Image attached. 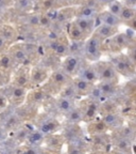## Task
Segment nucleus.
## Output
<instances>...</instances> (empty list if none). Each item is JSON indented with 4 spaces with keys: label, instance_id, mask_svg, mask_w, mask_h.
<instances>
[{
    "label": "nucleus",
    "instance_id": "obj_1",
    "mask_svg": "<svg viewBox=\"0 0 136 154\" xmlns=\"http://www.w3.org/2000/svg\"><path fill=\"white\" fill-rule=\"evenodd\" d=\"M103 44V40L95 33L89 35L83 46L84 57L89 61H98L102 55Z\"/></svg>",
    "mask_w": 136,
    "mask_h": 154
},
{
    "label": "nucleus",
    "instance_id": "obj_2",
    "mask_svg": "<svg viewBox=\"0 0 136 154\" xmlns=\"http://www.w3.org/2000/svg\"><path fill=\"white\" fill-rule=\"evenodd\" d=\"M95 70L98 75L99 82H112V84H117L119 82V75L115 71L114 66L110 61H98L94 64Z\"/></svg>",
    "mask_w": 136,
    "mask_h": 154
},
{
    "label": "nucleus",
    "instance_id": "obj_3",
    "mask_svg": "<svg viewBox=\"0 0 136 154\" xmlns=\"http://www.w3.org/2000/svg\"><path fill=\"white\" fill-rule=\"evenodd\" d=\"M118 75L124 77H133L135 74V63L129 59L127 55L115 56L110 61Z\"/></svg>",
    "mask_w": 136,
    "mask_h": 154
},
{
    "label": "nucleus",
    "instance_id": "obj_4",
    "mask_svg": "<svg viewBox=\"0 0 136 154\" xmlns=\"http://www.w3.org/2000/svg\"><path fill=\"white\" fill-rule=\"evenodd\" d=\"M47 86L43 88L45 92H51V93H59L63 90V88L69 84V76L64 73L62 70H55L54 72L51 74L50 77H48Z\"/></svg>",
    "mask_w": 136,
    "mask_h": 154
},
{
    "label": "nucleus",
    "instance_id": "obj_5",
    "mask_svg": "<svg viewBox=\"0 0 136 154\" xmlns=\"http://www.w3.org/2000/svg\"><path fill=\"white\" fill-rule=\"evenodd\" d=\"M79 108L83 113L84 122H91V121L97 119V116L99 115V103L89 97L81 102Z\"/></svg>",
    "mask_w": 136,
    "mask_h": 154
},
{
    "label": "nucleus",
    "instance_id": "obj_6",
    "mask_svg": "<svg viewBox=\"0 0 136 154\" xmlns=\"http://www.w3.org/2000/svg\"><path fill=\"white\" fill-rule=\"evenodd\" d=\"M134 42L130 41L128 36L126 35V33H121L118 32L114 36H112L111 38H109V43L103 44V46H108V48L110 51L117 53L120 51L123 48H128L131 44H133Z\"/></svg>",
    "mask_w": 136,
    "mask_h": 154
},
{
    "label": "nucleus",
    "instance_id": "obj_7",
    "mask_svg": "<svg viewBox=\"0 0 136 154\" xmlns=\"http://www.w3.org/2000/svg\"><path fill=\"white\" fill-rule=\"evenodd\" d=\"M43 143L45 144V148L51 150V151H55V152H61L63 146L66 143V140L63 137L62 134H49L46 135L44 137Z\"/></svg>",
    "mask_w": 136,
    "mask_h": 154
},
{
    "label": "nucleus",
    "instance_id": "obj_8",
    "mask_svg": "<svg viewBox=\"0 0 136 154\" xmlns=\"http://www.w3.org/2000/svg\"><path fill=\"white\" fill-rule=\"evenodd\" d=\"M81 66V60L78 55H68L65 57L62 63V71L68 76L77 74Z\"/></svg>",
    "mask_w": 136,
    "mask_h": 154
},
{
    "label": "nucleus",
    "instance_id": "obj_9",
    "mask_svg": "<svg viewBox=\"0 0 136 154\" xmlns=\"http://www.w3.org/2000/svg\"><path fill=\"white\" fill-rule=\"evenodd\" d=\"M110 146H112L111 137H109L108 134L91 136V147L94 151H102L108 153L111 150Z\"/></svg>",
    "mask_w": 136,
    "mask_h": 154
},
{
    "label": "nucleus",
    "instance_id": "obj_10",
    "mask_svg": "<svg viewBox=\"0 0 136 154\" xmlns=\"http://www.w3.org/2000/svg\"><path fill=\"white\" fill-rule=\"evenodd\" d=\"M49 77L48 70L45 66H33L30 71V82L31 86L39 87L42 84L46 82Z\"/></svg>",
    "mask_w": 136,
    "mask_h": 154
},
{
    "label": "nucleus",
    "instance_id": "obj_11",
    "mask_svg": "<svg viewBox=\"0 0 136 154\" xmlns=\"http://www.w3.org/2000/svg\"><path fill=\"white\" fill-rule=\"evenodd\" d=\"M111 144L113 149L117 151L123 152L126 154H133V141L127 138L118 137V136H111Z\"/></svg>",
    "mask_w": 136,
    "mask_h": 154
},
{
    "label": "nucleus",
    "instance_id": "obj_12",
    "mask_svg": "<svg viewBox=\"0 0 136 154\" xmlns=\"http://www.w3.org/2000/svg\"><path fill=\"white\" fill-rule=\"evenodd\" d=\"M9 56L12 58L13 62L15 64H22L24 65L25 61L28 58L26 53V49H25V44L22 43H17L12 45L9 48Z\"/></svg>",
    "mask_w": 136,
    "mask_h": 154
},
{
    "label": "nucleus",
    "instance_id": "obj_13",
    "mask_svg": "<svg viewBox=\"0 0 136 154\" xmlns=\"http://www.w3.org/2000/svg\"><path fill=\"white\" fill-rule=\"evenodd\" d=\"M46 95L47 93L45 92V90L43 88H35V89H32L31 91H29L27 93V96H26V104L28 105H32V106H37L39 104L44 103L45 102V99H46Z\"/></svg>",
    "mask_w": 136,
    "mask_h": 154
},
{
    "label": "nucleus",
    "instance_id": "obj_14",
    "mask_svg": "<svg viewBox=\"0 0 136 154\" xmlns=\"http://www.w3.org/2000/svg\"><path fill=\"white\" fill-rule=\"evenodd\" d=\"M63 135V137L65 138L66 142L74 141L76 139L82 138L83 136V131H82L81 126L79 124H74V123H68L66 128L63 130L61 133Z\"/></svg>",
    "mask_w": 136,
    "mask_h": 154
},
{
    "label": "nucleus",
    "instance_id": "obj_15",
    "mask_svg": "<svg viewBox=\"0 0 136 154\" xmlns=\"http://www.w3.org/2000/svg\"><path fill=\"white\" fill-rule=\"evenodd\" d=\"M96 18H83V17H76L74 19V24L77 25V27L81 30L84 33V35L86 36V38L89 35H91L93 33L94 28L96 27Z\"/></svg>",
    "mask_w": 136,
    "mask_h": 154
},
{
    "label": "nucleus",
    "instance_id": "obj_16",
    "mask_svg": "<svg viewBox=\"0 0 136 154\" xmlns=\"http://www.w3.org/2000/svg\"><path fill=\"white\" fill-rule=\"evenodd\" d=\"M14 86L22 87L25 89L28 90L31 87V82H30V71L27 70V67L24 66L22 69H19L18 72L16 73L13 80Z\"/></svg>",
    "mask_w": 136,
    "mask_h": 154
},
{
    "label": "nucleus",
    "instance_id": "obj_17",
    "mask_svg": "<svg viewBox=\"0 0 136 154\" xmlns=\"http://www.w3.org/2000/svg\"><path fill=\"white\" fill-rule=\"evenodd\" d=\"M100 119L106 124L109 130H115L123 124V118L120 116L119 112L104 113V115H101Z\"/></svg>",
    "mask_w": 136,
    "mask_h": 154
},
{
    "label": "nucleus",
    "instance_id": "obj_18",
    "mask_svg": "<svg viewBox=\"0 0 136 154\" xmlns=\"http://www.w3.org/2000/svg\"><path fill=\"white\" fill-rule=\"evenodd\" d=\"M78 73H79L78 77L84 79L85 82H89V84L95 85L96 82H98V75H97V72H96L94 65L86 64L85 66H80Z\"/></svg>",
    "mask_w": 136,
    "mask_h": 154
},
{
    "label": "nucleus",
    "instance_id": "obj_19",
    "mask_svg": "<svg viewBox=\"0 0 136 154\" xmlns=\"http://www.w3.org/2000/svg\"><path fill=\"white\" fill-rule=\"evenodd\" d=\"M72 87H74V91H76L77 96H88L89 92H91V88L94 85L89 84V82H85L84 79L80 78V77H76L71 82Z\"/></svg>",
    "mask_w": 136,
    "mask_h": 154
},
{
    "label": "nucleus",
    "instance_id": "obj_20",
    "mask_svg": "<svg viewBox=\"0 0 136 154\" xmlns=\"http://www.w3.org/2000/svg\"><path fill=\"white\" fill-rule=\"evenodd\" d=\"M86 131H87L89 136H94V135L106 134L110 130H109L106 124H105L101 119H95V120L87 123V128H86Z\"/></svg>",
    "mask_w": 136,
    "mask_h": 154
},
{
    "label": "nucleus",
    "instance_id": "obj_21",
    "mask_svg": "<svg viewBox=\"0 0 136 154\" xmlns=\"http://www.w3.org/2000/svg\"><path fill=\"white\" fill-rule=\"evenodd\" d=\"M27 93H28V90L22 88V87H17V86H13L11 91H10V102L14 105H22V103L26 100Z\"/></svg>",
    "mask_w": 136,
    "mask_h": 154
},
{
    "label": "nucleus",
    "instance_id": "obj_22",
    "mask_svg": "<svg viewBox=\"0 0 136 154\" xmlns=\"http://www.w3.org/2000/svg\"><path fill=\"white\" fill-rule=\"evenodd\" d=\"M94 33L97 36H99L101 40L105 41V40H109L112 36H114L116 33H118V28L117 27H111L108 26V25L100 24L98 27H96Z\"/></svg>",
    "mask_w": 136,
    "mask_h": 154
},
{
    "label": "nucleus",
    "instance_id": "obj_23",
    "mask_svg": "<svg viewBox=\"0 0 136 154\" xmlns=\"http://www.w3.org/2000/svg\"><path fill=\"white\" fill-rule=\"evenodd\" d=\"M20 125H22V120L19 118L16 113H12L5 117L3 120V124L1 125L3 128L7 132V134L13 131H15L17 128H19Z\"/></svg>",
    "mask_w": 136,
    "mask_h": 154
},
{
    "label": "nucleus",
    "instance_id": "obj_24",
    "mask_svg": "<svg viewBox=\"0 0 136 154\" xmlns=\"http://www.w3.org/2000/svg\"><path fill=\"white\" fill-rule=\"evenodd\" d=\"M97 87L102 93V96L104 99H112L113 96L117 94L118 91V85L117 84H112V82H100Z\"/></svg>",
    "mask_w": 136,
    "mask_h": 154
},
{
    "label": "nucleus",
    "instance_id": "obj_25",
    "mask_svg": "<svg viewBox=\"0 0 136 154\" xmlns=\"http://www.w3.org/2000/svg\"><path fill=\"white\" fill-rule=\"evenodd\" d=\"M113 136H118V137H122V138H127L133 141L134 140V136H135V128L134 126L131 125H123L119 128L113 130Z\"/></svg>",
    "mask_w": 136,
    "mask_h": 154
},
{
    "label": "nucleus",
    "instance_id": "obj_26",
    "mask_svg": "<svg viewBox=\"0 0 136 154\" xmlns=\"http://www.w3.org/2000/svg\"><path fill=\"white\" fill-rule=\"evenodd\" d=\"M118 111H119V106L114 100L106 99L103 102H101V103H99V113L100 115L118 112Z\"/></svg>",
    "mask_w": 136,
    "mask_h": 154
},
{
    "label": "nucleus",
    "instance_id": "obj_27",
    "mask_svg": "<svg viewBox=\"0 0 136 154\" xmlns=\"http://www.w3.org/2000/svg\"><path fill=\"white\" fill-rule=\"evenodd\" d=\"M56 109L60 111L61 113H68L72 108H74L76 106H74V101L72 99H68V97H63V96H60L59 99H57L56 103Z\"/></svg>",
    "mask_w": 136,
    "mask_h": 154
},
{
    "label": "nucleus",
    "instance_id": "obj_28",
    "mask_svg": "<svg viewBox=\"0 0 136 154\" xmlns=\"http://www.w3.org/2000/svg\"><path fill=\"white\" fill-rule=\"evenodd\" d=\"M98 18L101 24L108 25V26L111 27H117L118 28V26L120 24V20L118 18V16H115V15H113L109 11H104V12L98 14Z\"/></svg>",
    "mask_w": 136,
    "mask_h": 154
},
{
    "label": "nucleus",
    "instance_id": "obj_29",
    "mask_svg": "<svg viewBox=\"0 0 136 154\" xmlns=\"http://www.w3.org/2000/svg\"><path fill=\"white\" fill-rule=\"evenodd\" d=\"M31 132H32V131L30 130V128H28V126H27V125H25V126L20 125L19 128H17L16 130L13 131V132H11V133L13 134L12 138L17 142V143H22V142H25L27 140L29 134H30ZM9 134H10V133H9Z\"/></svg>",
    "mask_w": 136,
    "mask_h": 154
},
{
    "label": "nucleus",
    "instance_id": "obj_30",
    "mask_svg": "<svg viewBox=\"0 0 136 154\" xmlns=\"http://www.w3.org/2000/svg\"><path fill=\"white\" fill-rule=\"evenodd\" d=\"M52 54L54 56H56L57 58L68 56V54H69V43H68V40L65 36H62L60 38V41H59V43H57L56 47H55L54 51Z\"/></svg>",
    "mask_w": 136,
    "mask_h": 154
},
{
    "label": "nucleus",
    "instance_id": "obj_31",
    "mask_svg": "<svg viewBox=\"0 0 136 154\" xmlns=\"http://www.w3.org/2000/svg\"><path fill=\"white\" fill-rule=\"evenodd\" d=\"M0 35L2 36L7 43H13L16 40L17 33L15 29L10 25H3L0 27Z\"/></svg>",
    "mask_w": 136,
    "mask_h": 154
},
{
    "label": "nucleus",
    "instance_id": "obj_32",
    "mask_svg": "<svg viewBox=\"0 0 136 154\" xmlns=\"http://www.w3.org/2000/svg\"><path fill=\"white\" fill-rule=\"evenodd\" d=\"M15 63L13 62L12 58L10 57L7 53L0 54V72L10 73L12 71Z\"/></svg>",
    "mask_w": 136,
    "mask_h": 154
},
{
    "label": "nucleus",
    "instance_id": "obj_33",
    "mask_svg": "<svg viewBox=\"0 0 136 154\" xmlns=\"http://www.w3.org/2000/svg\"><path fill=\"white\" fill-rule=\"evenodd\" d=\"M68 36H69L70 41L72 42H82L85 40L86 36L84 35L83 32L80 30L74 23L69 24V29H68Z\"/></svg>",
    "mask_w": 136,
    "mask_h": 154
},
{
    "label": "nucleus",
    "instance_id": "obj_34",
    "mask_svg": "<svg viewBox=\"0 0 136 154\" xmlns=\"http://www.w3.org/2000/svg\"><path fill=\"white\" fill-rule=\"evenodd\" d=\"M99 12L87 5H81L78 10H76V16L77 17H83V18H96L98 16Z\"/></svg>",
    "mask_w": 136,
    "mask_h": 154
},
{
    "label": "nucleus",
    "instance_id": "obj_35",
    "mask_svg": "<svg viewBox=\"0 0 136 154\" xmlns=\"http://www.w3.org/2000/svg\"><path fill=\"white\" fill-rule=\"evenodd\" d=\"M67 121L68 123H74V124H79L83 121V113L79 107H74L68 113H66Z\"/></svg>",
    "mask_w": 136,
    "mask_h": 154
},
{
    "label": "nucleus",
    "instance_id": "obj_36",
    "mask_svg": "<svg viewBox=\"0 0 136 154\" xmlns=\"http://www.w3.org/2000/svg\"><path fill=\"white\" fill-rule=\"evenodd\" d=\"M44 137H45V135L42 134L39 131L34 130L29 134V136H28V138H27L26 141L28 142L29 146H33V147H35V146H37V144H39V143L43 142Z\"/></svg>",
    "mask_w": 136,
    "mask_h": 154
},
{
    "label": "nucleus",
    "instance_id": "obj_37",
    "mask_svg": "<svg viewBox=\"0 0 136 154\" xmlns=\"http://www.w3.org/2000/svg\"><path fill=\"white\" fill-rule=\"evenodd\" d=\"M134 17H135V9L126 5V7H122V10L121 12H120L119 16H118V18H119L120 23L127 24L128 22H130Z\"/></svg>",
    "mask_w": 136,
    "mask_h": 154
},
{
    "label": "nucleus",
    "instance_id": "obj_38",
    "mask_svg": "<svg viewBox=\"0 0 136 154\" xmlns=\"http://www.w3.org/2000/svg\"><path fill=\"white\" fill-rule=\"evenodd\" d=\"M74 13H76V11H74V8H65V9L59 10L56 22L60 23V24H63V23L67 22Z\"/></svg>",
    "mask_w": 136,
    "mask_h": 154
},
{
    "label": "nucleus",
    "instance_id": "obj_39",
    "mask_svg": "<svg viewBox=\"0 0 136 154\" xmlns=\"http://www.w3.org/2000/svg\"><path fill=\"white\" fill-rule=\"evenodd\" d=\"M122 7L123 5L120 2H118V1H113V2H111L109 5V12L112 13L115 16H119L120 12H121L122 10Z\"/></svg>",
    "mask_w": 136,
    "mask_h": 154
},
{
    "label": "nucleus",
    "instance_id": "obj_40",
    "mask_svg": "<svg viewBox=\"0 0 136 154\" xmlns=\"http://www.w3.org/2000/svg\"><path fill=\"white\" fill-rule=\"evenodd\" d=\"M56 1L57 0H43L41 2L42 10L44 11V13L49 11L51 9H55L56 7Z\"/></svg>",
    "mask_w": 136,
    "mask_h": 154
},
{
    "label": "nucleus",
    "instance_id": "obj_41",
    "mask_svg": "<svg viewBox=\"0 0 136 154\" xmlns=\"http://www.w3.org/2000/svg\"><path fill=\"white\" fill-rule=\"evenodd\" d=\"M63 34L62 32L57 31L55 29H51L49 28L47 31V38L48 41H55V40H59L60 38H62Z\"/></svg>",
    "mask_w": 136,
    "mask_h": 154
},
{
    "label": "nucleus",
    "instance_id": "obj_42",
    "mask_svg": "<svg viewBox=\"0 0 136 154\" xmlns=\"http://www.w3.org/2000/svg\"><path fill=\"white\" fill-rule=\"evenodd\" d=\"M57 13H59V9H51L49 10V11H47V12H45L44 14L46 15V17H47L49 20H50L51 23H55L56 22V18H57Z\"/></svg>",
    "mask_w": 136,
    "mask_h": 154
},
{
    "label": "nucleus",
    "instance_id": "obj_43",
    "mask_svg": "<svg viewBox=\"0 0 136 154\" xmlns=\"http://www.w3.org/2000/svg\"><path fill=\"white\" fill-rule=\"evenodd\" d=\"M84 5H87V7L96 10L97 12H99L101 7H102V5L99 2L98 0H84Z\"/></svg>",
    "mask_w": 136,
    "mask_h": 154
},
{
    "label": "nucleus",
    "instance_id": "obj_44",
    "mask_svg": "<svg viewBox=\"0 0 136 154\" xmlns=\"http://www.w3.org/2000/svg\"><path fill=\"white\" fill-rule=\"evenodd\" d=\"M51 25H52V23L46 17V15L44 14V13L42 15H39V27L49 29V28H51Z\"/></svg>",
    "mask_w": 136,
    "mask_h": 154
},
{
    "label": "nucleus",
    "instance_id": "obj_45",
    "mask_svg": "<svg viewBox=\"0 0 136 154\" xmlns=\"http://www.w3.org/2000/svg\"><path fill=\"white\" fill-rule=\"evenodd\" d=\"M29 25L32 27H39V15H31L29 16Z\"/></svg>",
    "mask_w": 136,
    "mask_h": 154
},
{
    "label": "nucleus",
    "instance_id": "obj_46",
    "mask_svg": "<svg viewBox=\"0 0 136 154\" xmlns=\"http://www.w3.org/2000/svg\"><path fill=\"white\" fill-rule=\"evenodd\" d=\"M46 55H47V49H46L45 45H43V44L36 45V56L37 57H45Z\"/></svg>",
    "mask_w": 136,
    "mask_h": 154
},
{
    "label": "nucleus",
    "instance_id": "obj_47",
    "mask_svg": "<svg viewBox=\"0 0 136 154\" xmlns=\"http://www.w3.org/2000/svg\"><path fill=\"white\" fill-rule=\"evenodd\" d=\"M7 137H9V134H7V132L2 128V126H1V125H0V143L4 142L5 140L7 139Z\"/></svg>",
    "mask_w": 136,
    "mask_h": 154
},
{
    "label": "nucleus",
    "instance_id": "obj_48",
    "mask_svg": "<svg viewBox=\"0 0 136 154\" xmlns=\"http://www.w3.org/2000/svg\"><path fill=\"white\" fill-rule=\"evenodd\" d=\"M18 5L22 10H27L31 5V0H18Z\"/></svg>",
    "mask_w": 136,
    "mask_h": 154
},
{
    "label": "nucleus",
    "instance_id": "obj_49",
    "mask_svg": "<svg viewBox=\"0 0 136 154\" xmlns=\"http://www.w3.org/2000/svg\"><path fill=\"white\" fill-rule=\"evenodd\" d=\"M7 107V100L3 94H0V110H3Z\"/></svg>",
    "mask_w": 136,
    "mask_h": 154
},
{
    "label": "nucleus",
    "instance_id": "obj_50",
    "mask_svg": "<svg viewBox=\"0 0 136 154\" xmlns=\"http://www.w3.org/2000/svg\"><path fill=\"white\" fill-rule=\"evenodd\" d=\"M38 154H60V152L51 151V150L44 147V148H42L41 150H38Z\"/></svg>",
    "mask_w": 136,
    "mask_h": 154
},
{
    "label": "nucleus",
    "instance_id": "obj_51",
    "mask_svg": "<svg viewBox=\"0 0 136 154\" xmlns=\"http://www.w3.org/2000/svg\"><path fill=\"white\" fill-rule=\"evenodd\" d=\"M7 42L3 40V38L1 35H0V54L4 53L5 48H7Z\"/></svg>",
    "mask_w": 136,
    "mask_h": 154
},
{
    "label": "nucleus",
    "instance_id": "obj_52",
    "mask_svg": "<svg viewBox=\"0 0 136 154\" xmlns=\"http://www.w3.org/2000/svg\"><path fill=\"white\" fill-rule=\"evenodd\" d=\"M127 25L129 26V29H132V30H135L136 29V19L135 17H134L133 19H131L130 22L127 23Z\"/></svg>",
    "mask_w": 136,
    "mask_h": 154
},
{
    "label": "nucleus",
    "instance_id": "obj_53",
    "mask_svg": "<svg viewBox=\"0 0 136 154\" xmlns=\"http://www.w3.org/2000/svg\"><path fill=\"white\" fill-rule=\"evenodd\" d=\"M124 2L127 5V7H130V8H135V5H136V0H124Z\"/></svg>",
    "mask_w": 136,
    "mask_h": 154
},
{
    "label": "nucleus",
    "instance_id": "obj_54",
    "mask_svg": "<svg viewBox=\"0 0 136 154\" xmlns=\"http://www.w3.org/2000/svg\"><path fill=\"white\" fill-rule=\"evenodd\" d=\"M108 154H126V153H123V152H120V151H117V150H115V149H111L110 151L108 152Z\"/></svg>",
    "mask_w": 136,
    "mask_h": 154
},
{
    "label": "nucleus",
    "instance_id": "obj_55",
    "mask_svg": "<svg viewBox=\"0 0 136 154\" xmlns=\"http://www.w3.org/2000/svg\"><path fill=\"white\" fill-rule=\"evenodd\" d=\"M98 1L103 5H110L111 2H113V1H115V0H98Z\"/></svg>",
    "mask_w": 136,
    "mask_h": 154
},
{
    "label": "nucleus",
    "instance_id": "obj_56",
    "mask_svg": "<svg viewBox=\"0 0 136 154\" xmlns=\"http://www.w3.org/2000/svg\"><path fill=\"white\" fill-rule=\"evenodd\" d=\"M88 154H108V153H106V152H102V151H94V150H91Z\"/></svg>",
    "mask_w": 136,
    "mask_h": 154
},
{
    "label": "nucleus",
    "instance_id": "obj_57",
    "mask_svg": "<svg viewBox=\"0 0 136 154\" xmlns=\"http://www.w3.org/2000/svg\"><path fill=\"white\" fill-rule=\"evenodd\" d=\"M5 5H7V0H0V7H3Z\"/></svg>",
    "mask_w": 136,
    "mask_h": 154
}]
</instances>
